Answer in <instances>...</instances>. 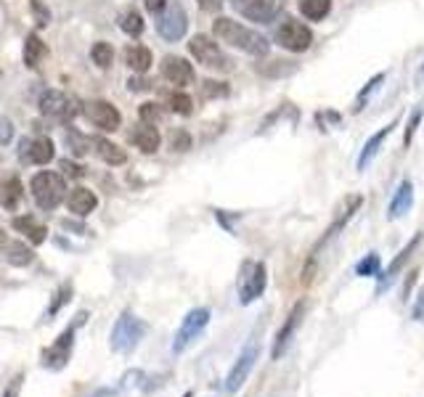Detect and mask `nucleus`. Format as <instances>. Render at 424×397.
<instances>
[{"mask_svg":"<svg viewBox=\"0 0 424 397\" xmlns=\"http://www.w3.org/2000/svg\"><path fill=\"white\" fill-rule=\"evenodd\" d=\"M11 135H13V125H11L9 119H0V143L11 140Z\"/></svg>","mask_w":424,"mask_h":397,"instance_id":"obj_47","label":"nucleus"},{"mask_svg":"<svg viewBox=\"0 0 424 397\" xmlns=\"http://www.w3.org/2000/svg\"><path fill=\"white\" fill-rule=\"evenodd\" d=\"M0 241H3V230H0Z\"/></svg>","mask_w":424,"mask_h":397,"instance_id":"obj_54","label":"nucleus"},{"mask_svg":"<svg viewBox=\"0 0 424 397\" xmlns=\"http://www.w3.org/2000/svg\"><path fill=\"white\" fill-rule=\"evenodd\" d=\"M379 273H382V259H379L376 252H369L364 259H358V262H355V276L376 278Z\"/></svg>","mask_w":424,"mask_h":397,"instance_id":"obj_30","label":"nucleus"},{"mask_svg":"<svg viewBox=\"0 0 424 397\" xmlns=\"http://www.w3.org/2000/svg\"><path fill=\"white\" fill-rule=\"evenodd\" d=\"M67 146H69V151L74 154V157H82V154H88L91 151V138H85L77 128H69L67 130Z\"/></svg>","mask_w":424,"mask_h":397,"instance_id":"obj_32","label":"nucleus"},{"mask_svg":"<svg viewBox=\"0 0 424 397\" xmlns=\"http://www.w3.org/2000/svg\"><path fill=\"white\" fill-rule=\"evenodd\" d=\"M69 299H72V284H61V286L56 289V294H53V302L48 305V310H45V320H53L56 313H59Z\"/></svg>","mask_w":424,"mask_h":397,"instance_id":"obj_33","label":"nucleus"},{"mask_svg":"<svg viewBox=\"0 0 424 397\" xmlns=\"http://www.w3.org/2000/svg\"><path fill=\"white\" fill-rule=\"evenodd\" d=\"M170 146H172V151H189L191 149V135H189L186 130H175V133H172Z\"/></svg>","mask_w":424,"mask_h":397,"instance_id":"obj_40","label":"nucleus"},{"mask_svg":"<svg viewBox=\"0 0 424 397\" xmlns=\"http://www.w3.org/2000/svg\"><path fill=\"white\" fill-rule=\"evenodd\" d=\"M265 286H268V268L260 259H247L239 270V302L242 305H252L255 299L263 297Z\"/></svg>","mask_w":424,"mask_h":397,"instance_id":"obj_5","label":"nucleus"},{"mask_svg":"<svg viewBox=\"0 0 424 397\" xmlns=\"http://www.w3.org/2000/svg\"><path fill=\"white\" fill-rule=\"evenodd\" d=\"M202 11H218L223 6V0H196Z\"/></svg>","mask_w":424,"mask_h":397,"instance_id":"obj_49","label":"nucleus"},{"mask_svg":"<svg viewBox=\"0 0 424 397\" xmlns=\"http://www.w3.org/2000/svg\"><path fill=\"white\" fill-rule=\"evenodd\" d=\"M160 140H162L160 130L154 128V125H146V122H141V125L130 133V143H135L143 154H154V151L160 149Z\"/></svg>","mask_w":424,"mask_h":397,"instance_id":"obj_21","label":"nucleus"},{"mask_svg":"<svg viewBox=\"0 0 424 397\" xmlns=\"http://www.w3.org/2000/svg\"><path fill=\"white\" fill-rule=\"evenodd\" d=\"M202 96L204 99H223V96H228V85H225V82L207 79V82L202 85Z\"/></svg>","mask_w":424,"mask_h":397,"instance_id":"obj_37","label":"nucleus"},{"mask_svg":"<svg viewBox=\"0 0 424 397\" xmlns=\"http://www.w3.org/2000/svg\"><path fill=\"white\" fill-rule=\"evenodd\" d=\"M53 143L51 138H24L19 143V157L27 164H48L53 159Z\"/></svg>","mask_w":424,"mask_h":397,"instance_id":"obj_15","label":"nucleus"},{"mask_svg":"<svg viewBox=\"0 0 424 397\" xmlns=\"http://www.w3.org/2000/svg\"><path fill=\"white\" fill-rule=\"evenodd\" d=\"M257 357H260V345H257V342H250V345L239 352V357L233 360L231 371H228V376L223 381V392H225V395H236V392L244 387V381L250 379L255 363H257Z\"/></svg>","mask_w":424,"mask_h":397,"instance_id":"obj_7","label":"nucleus"},{"mask_svg":"<svg viewBox=\"0 0 424 397\" xmlns=\"http://www.w3.org/2000/svg\"><path fill=\"white\" fill-rule=\"evenodd\" d=\"M212 313L207 308H194L186 313V318L181 320V326L172 337V355H183L189 347L196 345V339L204 334V328L210 326Z\"/></svg>","mask_w":424,"mask_h":397,"instance_id":"obj_4","label":"nucleus"},{"mask_svg":"<svg viewBox=\"0 0 424 397\" xmlns=\"http://www.w3.org/2000/svg\"><path fill=\"white\" fill-rule=\"evenodd\" d=\"M183 397H194V392H186V395H183Z\"/></svg>","mask_w":424,"mask_h":397,"instance_id":"obj_53","label":"nucleus"},{"mask_svg":"<svg viewBox=\"0 0 424 397\" xmlns=\"http://www.w3.org/2000/svg\"><path fill=\"white\" fill-rule=\"evenodd\" d=\"M6 262L9 265H16V268H27L35 262V252L32 247H27L24 241H6Z\"/></svg>","mask_w":424,"mask_h":397,"instance_id":"obj_22","label":"nucleus"},{"mask_svg":"<svg viewBox=\"0 0 424 397\" xmlns=\"http://www.w3.org/2000/svg\"><path fill=\"white\" fill-rule=\"evenodd\" d=\"M411 318H414L416 323H424V286L419 289V294H416V302H414V308H411Z\"/></svg>","mask_w":424,"mask_h":397,"instance_id":"obj_44","label":"nucleus"},{"mask_svg":"<svg viewBox=\"0 0 424 397\" xmlns=\"http://www.w3.org/2000/svg\"><path fill=\"white\" fill-rule=\"evenodd\" d=\"M13 228L24 233V236L30 238L32 244H43L45 238H48V228L38 223V220L32 218V215H21V218H13Z\"/></svg>","mask_w":424,"mask_h":397,"instance_id":"obj_23","label":"nucleus"},{"mask_svg":"<svg viewBox=\"0 0 424 397\" xmlns=\"http://www.w3.org/2000/svg\"><path fill=\"white\" fill-rule=\"evenodd\" d=\"M85 318L88 315L80 313L77 320H74L69 328H64L59 337H56V342H53L51 347L43 350V355H40L43 368H48V371H61V368H67V363H69V357H72V350H74V331H77V326H80Z\"/></svg>","mask_w":424,"mask_h":397,"instance_id":"obj_6","label":"nucleus"},{"mask_svg":"<svg viewBox=\"0 0 424 397\" xmlns=\"http://www.w3.org/2000/svg\"><path fill=\"white\" fill-rule=\"evenodd\" d=\"M297 6L308 21H323L332 13V0H297Z\"/></svg>","mask_w":424,"mask_h":397,"instance_id":"obj_28","label":"nucleus"},{"mask_svg":"<svg viewBox=\"0 0 424 397\" xmlns=\"http://www.w3.org/2000/svg\"><path fill=\"white\" fill-rule=\"evenodd\" d=\"M189 50H191L194 59L199 61L202 67H207V69L228 72L233 67V61L223 53L221 45L212 38H207V35H194L191 43H189Z\"/></svg>","mask_w":424,"mask_h":397,"instance_id":"obj_8","label":"nucleus"},{"mask_svg":"<svg viewBox=\"0 0 424 397\" xmlns=\"http://www.w3.org/2000/svg\"><path fill=\"white\" fill-rule=\"evenodd\" d=\"M231 6L244 19L257 21V24H268L279 16L281 11V0H231Z\"/></svg>","mask_w":424,"mask_h":397,"instance_id":"obj_13","label":"nucleus"},{"mask_svg":"<svg viewBox=\"0 0 424 397\" xmlns=\"http://www.w3.org/2000/svg\"><path fill=\"white\" fill-rule=\"evenodd\" d=\"M361 204H364V196H347V198H345L342 204H340V209H337V218H334V223L329 225V230H326V236H323L321 241H318V247H316V252H318V249H321L323 244L329 241V238L337 236V233H340V230H342L345 225H347V223H350V220L355 218V212L361 209ZM316 252H313V255H316Z\"/></svg>","mask_w":424,"mask_h":397,"instance_id":"obj_17","label":"nucleus"},{"mask_svg":"<svg viewBox=\"0 0 424 397\" xmlns=\"http://www.w3.org/2000/svg\"><path fill=\"white\" fill-rule=\"evenodd\" d=\"M30 191H32V198H35V204L40 209H45V212H51V209H56L64 201V196H67V183H64V178H61L59 172H38L35 178H32L30 183Z\"/></svg>","mask_w":424,"mask_h":397,"instance_id":"obj_3","label":"nucleus"},{"mask_svg":"<svg viewBox=\"0 0 424 397\" xmlns=\"http://www.w3.org/2000/svg\"><path fill=\"white\" fill-rule=\"evenodd\" d=\"M416 79H424V67L419 69V74H416Z\"/></svg>","mask_w":424,"mask_h":397,"instance_id":"obj_52","label":"nucleus"},{"mask_svg":"<svg viewBox=\"0 0 424 397\" xmlns=\"http://www.w3.org/2000/svg\"><path fill=\"white\" fill-rule=\"evenodd\" d=\"M146 331H149V323L141 320L138 315H133L130 310H125V313L117 318L114 328H111V337H109L111 352H117V355H130L133 350L141 345Z\"/></svg>","mask_w":424,"mask_h":397,"instance_id":"obj_2","label":"nucleus"},{"mask_svg":"<svg viewBox=\"0 0 424 397\" xmlns=\"http://www.w3.org/2000/svg\"><path fill=\"white\" fill-rule=\"evenodd\" d=\"M59 167L64 169V175H69V178H82V175H85V169H82L80 164H74V162H69V159H61Z\"/></svg>","mask_w":424,"mask_h":397,"instance_id":"obj_43","label":"nucleus"},{"mask_svg":"<svg viewBox=\"0 0 424 397\" xmlns=\"http://www.w3.org/2000/svg\"><path fill=\"white\" fill-rule=\"evenodd\" d=\"M422 238H424L422 233H416V236L411 238V241H408V244H406L403 249H401V255H398V257H395L393 262L387 265V270H382V273H379V291H384V289L390 286L395 278H398V273L403 270V265L408 262V259H411V255H414L416 249H419V244H422Z\"/></svg>","mask_w":424,"mask_h":397,"instance_id":"obj_18","label":"nucleus"},{"mask_svg":"<svg viewBox=\"0 0 424 397\" xmlns=\"http://www.w3.org/2000/svg\"><path fill=\"white\" fill-rule=\"evenodd\" d=\"M276 43L281 45L284 50H292V53H303L313 45V32L311 27H305L303 21L297 19H286L276 30Z\"/></svg>","mask_w":424,"mask_h":397,"instance_id":"obj_9","label":"nucleus"},{"mask_svg":"<svg viewBox=\"0 0 424 397\" xmlns=\"http://www.w3.org/2000/svg\"><path fill=\"white\" fill-rule=\"evenodd\" d=\"M111 395H114V389H99L93 397H111Z\"/></svg>","mask_w":424,"mask_h":397,"instance_id":"obj_51","label":"nucleus"},{"mask_svg":"<svg viewBox=\"0 0 424 397\" xmlns=\"http://www.w3.org/2000/svg\"><path fill=\"white\" fill-rule=\"evenodd\" d=\"M212 32H215V38L223 40L225 45H231V48L236 50H244V53H250V56H265V53L271 50L268 38H263L260 32L250 30V27H244L239 21L228 19V16H221V19L212 21Z\"/></svg>","mask_w":424,"mask_h":397,"instance_id":"obj_1","label":"nucleus"},{"mask_svg":"<svg viewBox=\"0 0 424 397\" xmlns=\"http://www.w3.org/2000/svg\"><path fill=\"white\" fill-rule=\"evenodd\" d=\"M162 77L172 82V85H191L194 82V67L183 56H164L162 59Z\"/></svg>","mask_w":424,"mask_h":397,"instance_id":"obj_16","label":"nucleus"},{"mask_svg":"<svg viewBox=\"0 0 424 397\" xmlns=\"http://www.w3.org/2000/svg\"><path fill=\"white\" fill-rule=\"evenodd\" d=\"M21 381H24V376L21 374H16V376L9 381V387H6V392H3V397H19L21 392Z\"/></svg>","mask_w":424,"mask_h":397,"instance_id":"obj_45","label":"nucleus"},{"mask_svg":"<svg viewBox=\"0 0 424 397\" xmlns=\"http://www.w3.org/2000/svg\"><path fill=\"white\" fill-rule=\"evenodd\" d=\"M128 90H133V93H138V90H149V79L130 77V79H128Z\"/></svg>","mask_w":424,"mask_h":397,"instance_id":"obj_46","label":"nucleus"},{"mask_svg":"<svg viewBox=\"0 0 424 397\" xmlns=\"http://www.w3.org/2000/svg\"><path fill=\"white\" fill-rule=\"evenodd\" d=\"M411 204H414V186H411V180H401L398 191H395L393 198H390V207H387V218H390V220L403 218V215H408Z\"/></svg>","mask_w":424,"mask_h":397,"instance_id":"obj_20","label":"nucleus"},{"mask_svg":"<svg viewBox=\"0 0 424 397\" xmlns=\"http://www.w3.org/2000/svg\"><path fill=\"white\" fill-rule=\"evenodd\" d=\"M143 3H146V11H152V13H162L167 6V0H143Z\"/></svg>","mask_w":424,"mask_h":397,"instance_id":"obj_48","label":"nucleus"},{"mask_svg":"<svg viewBox=\"0 0 424 397\" xmlns=\"http://www.w3.org/2000/svg\"><path fill=\"white\" fill-rule=\"evenodd\" d=\"M30 9L35 13V21H38V27H45V24H51V11L43 6L40 0H30Z\"/></svg>","mask_w":424,"mask_h":397,"instance_id":"obj_39","label":"nucleus"},{"mask_svg":"<svg viewBox=\"0 0 424 397\" xmlns=\"http://www.w3.org/2000/svg\"><path fill=\"white\" fill-rule=\"evenodd\" d=\"M40 111L45 117L67 122V119H72L77 114V106H74V99H69L67 93H61V90H45L40 96Z\"/></svg>","mask_w":424,"mask_h":397,"instance_id":"obj_14","label":"nucleus"},{"mask_svg":"<svg viewBox=\"0 0 424 397\" xmlns=\"http://www.w3.org/2000/svg\"><path fill=\"white\" fill-rule=\"evenodd\" d=\"M416 276H419V270H411V273H408V281H406V286H403V299L411 294V286H414Z\"/></svg>","mask_w":424,"mask_h":397,"instance_id":"obj_50","label":"nucleus"},{"mask_svg":"<svg viewBox=\"0 0 424 397\" xmlns=\"http://www.w3.org/2000/svg\"><path fill=\"white\" fill-rule=\"evenodd\" d=\"M85 117L91 122L93 128L104 130V133H114V130H120L122 125V114L120 109L109 104V101H88L85 104Z\"/></svg>","mask_w":424,"mask_h":397,"instance_id":"obj_11","label":"nucleus"},{"mask_svg":"<svg viewBox=\"0 0 424 397\" xmlns=\"http://www.w3.org/2000/svg\"><path fill=\"white\" fill-rule=\"evenodd\" d=\"M186 30H189V16H186L181 3H170L162 13H157V32L167 43L181 40L186 35Z\"/></svg>","mask_w":424,"mask_h":397,"instance_id":"obj_10","label":"nucleus"},{"mask_svg":"<svg viewBox=\"0 0 424 397\" xmlns=\"http://www.w3.org/2000/svg\"><path fill=\"white\" fill-rule=\"evenodd\" d=\"M138 117H141V122H146V125H157V122L164 117V111H162L160 104L146 101V104H141V109H138Z\"/></svg>","mask_w":424,"mask_h":397,"instance_id":"obj_36","label":"nucleus"},{"mask_svg":"<svg viewBox=\"0 0 424 397\" xmlns=\"http://www.w3.org/2000/svg\"><path fill=\"white\" fill-rule=\"evenodd\" d=\"M305 310H308V302H305V299H300V302H297V305L292 308V313L286 315L284 326L279 328V334H276V339H273V350H271L273 360H281V355L286 352V347H289V342H292V337H294V331H297V328H300V323H303Z\"/></svg>","mask_w":424,"mask_h":397,"instance_id":"obj_12","label":"nucleus"},{"mask_svg":"<svg viewBox=\"0 0 424 397\" xmlns=\"http://www.w3.org/2000/svg\"><path fill=\"white\" fill-rule=\"evenodd\" d=\"M395 128V122L393 125H384L376 135H372V138L366 140V146H364V151H361V157H358V169H366L369 167V162H372L376 154H379V149H382V143H384V138L390 135V130Z\"/></svg>","mask_w":424,"mask_h":397,"instance_id":"obj_25","label":"nucleus"},{"mask_svg":"<svg viewBox=\"0 0 424 397\" xmlns=\"http://www.w3.org/2000/svg\"><path fill=\"white\" fill-rule=\"evenodd\" d=\"M48 53V48H45V43L40 40V35H27V40H24V64L30 67V69H38L40 67L43 56Z\"/></svg>","mask_w":424,"mask_h":397,"instance_id":"obj_26","label":"nucleus"},{"mask_svg":"<svg viewBox=\"0 0 424 397\" xmlns=\"http://www.w3.org/2000/svg\"><path fill=\"white\" fill-rule=\"evenodd\" d=\"M260 74H268V77H276V74H286V72H294V67H289L286 61H271V67H257Z\"/></svg>","mask_w":424,"mask_h":397,"instance_id":"obj_41","label":"nucleus"},{"mask_svg":"<svg viewBox=\"0 0 424 397\" xmlns=\"http://www.w3.org/2000/svg\"><path fill=\"white\" fill-rule=\"evenodd\" d=\"M382 82H384V74H376V77H372V79H369V82H366V88L361 90V96H358V101H355V111H361V109H364L366 99H369V96H372L374 90L379 88Z\"/></svg>","mask_w":424,"mask_h":397,"instance_id":"obj_38","label":"nucleus"},{"mask_svg":"<svg viewBox=\"0 0 424 397\" xmlns=\"http://www.w3.org/2000/svg\"><path fill=\"white\" fill-rule=\"evenodd\" d=\"M91 56L99 69H109L111 61H114V50H111L109 43H96V45L91 48Z\"/></svg>","mask_w":424,"mask_h":397,"instance_id":"obj_34","label":"nucleus"},{"mask_svg":"<svg viewBox=\"0 0 424 397\" xmlns=\"http://www.w3.org/2000/svg\"><path fill=\"white\" fill-rule=\"evenodd\" d=\"M120 30L130 38H138L143 32V16L135 9H128L120 13Z\"/></svg>","mask_w":424,"mask_h":397,"instance_id":"obj_29","label":"nucleus"},{"mask_svg":"<svg viewBox=\"0 0 424 397\" xmlns=\"http://www.w3.org/2000/svg\"><path fill=\"white\" fill-rule=\"evenodd\" d=\"M67 207H69L72 215H77V218H88L93 209L99 207V196L93 194L91 189H72L69 196H67Z\"/></svg>","mask_w":424,"mask_h":397,"instance_id":"obj_19","label":"nucleus"},{"mask_svg":"<svg viewBox=\"0 0 424 397\" xmlns=\"http://www.w3.org/2000/svg\"><path fill=\"white\" fill-rule=\"evenodd\" d=\"M21 201V183L19 178H9L3 183V194H0V204L6 209H16Z\"/></svg>","mask_w":424,"mask_h":397,"instance_id":"obj_31","label":"nucleus"},{"mask_svg":"<svg viewBox=\"0 0 424 397\" xmlns=\"http://www.w3.org/2000/svg\"><path fill=\"white\" fill-rule=\"evenodd\" d=\"M125 64L133 72L143 74V72H149V67H152V50L146 48V45H130V48L125 50Z\"/></svg>","mask_w":424,"mask_h":397,"instance_id":"obj_27","label":"nucleus"},{"mask_svg":"<svg viewBox=\"0 0 424 397\" xmlns=\"http://www.w3.org/2000/svg\"><path fill=\"white\" fill-rule=\"evenodd\" d=\"M170 109L175 111V114H183V117H189L194 111V101L189 93H172L170 96Z\"/></svg>","mask_w":424,"mask_h":397,"instance_id":"obj_35","label":"nucleus"},{"mask_svg":"<svg viewBox=\"0 0 424 397\" xmlns=\"http://www.w3.org/2000/svg\"><path fill=\"white\" fill-rule=\"evenodd\" d=\"M419 122H422V109H414V111H411V119H408V128H406L403 146H408V143H411V138H414V130L419 128Z\"/></svg>","mask_w":424,"mask_h":397,"instance_id":"obj_42","label":"nucleus"},{"mask_svg":"<svg viewBox=\"0 0 424 397\" xmlns=\"http://www.w3.org/2000/svg\"><path fill=\"white\" fill-rule=\"evenodd\" d=\"M91 143L96 146V154H99L106 164H111V167H120V164L128 162V154H125L117 143H111V140L106 138H91Z\"/></svg>","mask_w":424,"mask_h":397,"instance_id":"obj_24","label":"nucleus"}]
</instances>
